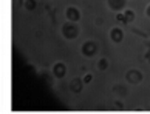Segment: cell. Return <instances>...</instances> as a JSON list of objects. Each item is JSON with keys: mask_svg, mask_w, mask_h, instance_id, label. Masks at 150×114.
I'll return each instance as SVG.
<instances>
[{"mask_svg": "<svg viewBox=\"0 0 150 114\" xmlns=\"http://www.w3.org/2000/svg\"><path fill=\"white\" fill-rule=\"evenodd\" d=\"M108 66H110L108 59L101 57V59L98 60V69H99V71H105V69H108Z\"/></svg>", "mask_w": 150, "mask_h": 114, "instance_id": "cell-9", "label": "cell"}, {"mask_svg": "<svg viewBox=\"0 0 150 114\" xmlns=\"http://www.w3.org/2000/svg\"><path fill=\"white\" fill-rule=\"evenodd\" d=\"M84 85H85L84 80L79 79V77H76V79H71L68 82V90L73 94H79V93H82V90H84Z\"/></svg>", "mask_w": 150, "mask_h": 114, "instance_id": "cell-7", "label": "cell"}, {"mask_svg": "<svg viewBox=\"0 0 150 114\" xmlns=\"http://www.w3.org/2000/svg\"><path fill=\"white\" fill-rule=\"evenodd\" d=\"M124 15H125V22H127V23H132V22H135V19H136V14H135V11H133V9H125Z\"/></svg>", "mask_w": 150, "mask_h": 114, "instance_id": "cell-10", "label": "cell"}, {"mask_svg": "<svg viewBox=\"0 0 150 114\" xmlns=\"http://www.w3.org/2000/svg\"><path fill=\"white\" fill-rule=\"evenodd\" d=\"M23 6H25L26 11H34L37 8V2H36V0H25Z\"/></svg>", "mask_w": 150, "mask_h": 114, "instance_id": "cell-11", "label": "cell"}, {"mask_svg": "<svg viewBox=\"0 0 150 114\" xmlns=\"http://www.w3.org/2000/svg\"><path fill=\"white\" fill-rule=\"evenodd\" d=\"M82 80H84V83H85V85L91 83V80H93V74H90V73H88V74H85L84 77H82Z\"/></svg>", "mask_w": 150, "mask_h": 114, "instance_id": "cell-13", "label": "cell"}, {"mask_svg": "<svg viewBox=\"0 0 150 114\" xmlns=\"http://www.w3.org/2000/svg\"><path fill=\"white\" fill-rule=\"evenodd\" d=\"M115 106L116 108H122V102H115Z\"/></svg>", "mask_w": 150, "mask_h": 114, "instance_id": "cell-15", "label": "cell"}, {"mask_svg": "<svg viewBox=\"0 0 150 114\" xmlns=\"http://www.w3.org/2000/svg\"><path fill=\"white\" fill-rule=\"evenodd\" d=\"M110 39H112L113 43H121L124 40V31L119 26H115V28L110 29Z\"/></svg>", "mask_w": 150, "mask_h": 114, "instance_id": "cell-8", "label": "cell"}, {"mask_svg": "<svg viewBox=\"0 0 150 114\" xmlns=\"http://www.w3.org/2000/svg\"><path fill=\"white\" fill-rule=\"evenodd\" d=\"M79 26H77L76 22H70V20H67L65 23L62 25V36H64V39L67 40H74L77 36H79Z\"/></svg>", "mask_w": 150, "mask_h": 114, "instance_id": "cell-1", "label": "cell"}, {"mask_svg": "<svg viewBox=\"0 0 150 114\" xmlns=\"http://www.w3.org/2000/svg\"><path fill=\"white\" fill-rule=\"evenodd\" d=\"M98 52V43L94 40H85L81 45V54L84 57H93Z\"/></svg>", "mask_w": 150, "mask_h": 114, "instance_id": "cell-3", "label": "cell"}, {"mask_svg": "<svg viewBox=\"0 0 150 114\" xmlns=\"http://www.w3.org/2000/svg\"><path fill=\"white\" fill-rule=\"evenodd\" d=\"M125 80H127V83H130V85H138L144 80V74L138 68H130L129 71L125 73Z\"/></svg>", "mask_w": 150, "mask_h": 114, "instance_id": "cell-2", "label": "cell"}, {"mask_svg": "<svg viewBox=\"0 0 150 114\" xmlns=\"http://www.w3.org/2000/svg\"><path fill=\"white\" fill-rule=\"evenodd\" d=\"M51 71H53V76L56 79H64L65 76H67V65L64 62H56L53 65V68H51Z\"/></svg>", "mask_w": 150, "mask_h": 114, "instance_id": "cell-6", "label": "cell"}, {"mask_svg": "<svg viewBox=\"0 0 150 114\" xmlns=\"http://www.w3.org/2000/svg\"><path fill=\"white\" fill-rule=\"evenodd\" d=\"M107 6L113 13H124L127 9V0H107Z\"/></svg>", "mask_w": 150, "mask_h": 114, "instance_id": "cell-4", "label": "cell"}, {"mask_svg": "<svg viewBox=\"0 0 150 114\" xmlns=\"http://www.w3.org/2000/svg\"><path fill=\"white\" fill-rule=\"evenodd\" d=\"M65 17L67 20H70V22H79L81 17H82V13H81V9L77 8V6H68L65 9Z\"/></svg>", "mask_w": 150, "mask_h": 114, "instance_id": "cell-5", "label": "cell"}, {"mask_svg": "<svg viewBox=\"0 0 150 114\" xmlns=\"http://www.w3.org/2000/svg\"><path fill=\"white\" fill-rule=\"evenodd\" d=\"M146 14H147L149 17H150V5H149V6H147V9H146Z\"/></svg>", "mask_w": 150, "mask_h": 114, "instance_id": "cell-16", "label": "cell"}, {"mask_svg": "<svg viewBox=\"0 0 150 114\" xmlns=\"http://www.w3.org/2000/svg\"><path fill=\"white\" fill-rule=\"evenodd\" d=\"M116 20L121 22V23H127V22H125V15H124V13H116Z\"/></svg>", "mask_w": 150, "mask_h": 114, "instance_id": "cell-14", "label": "cell"}, {"mask_svg": "<svg viewBox=\"0 0 150 114\" xmlns=\"http://www.w3.org/2000/svg\"><path fill=\"white\" fill-rule=\"evenodd\" d=\"M115 91H116V94H121V96L127 94V88H125L124 85H118V86H115Z\"/></svg>", "mask_w": 150, "mask_h": 114, "instance_id": "cell-12", "label": "cell"}]
</instances>
